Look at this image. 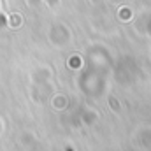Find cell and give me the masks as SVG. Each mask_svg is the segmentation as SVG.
Returning <instances> with one entry per match:
<instances>
[{
	"label": "cell",
	"mask_w": 151,
	"mask_h": 151,
	"mask_svg": "<svg viewBox=\"0 0 151 151\" xmlns=\"http://www.w3.org/2000/svg\"><path fill=\"white\" fill-rule=\"evenodd\" d=\"M67 151H70V150H67Z\"/></svg>",
	"instance_id": "cell-1"
}]
</instances>
